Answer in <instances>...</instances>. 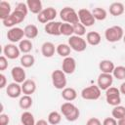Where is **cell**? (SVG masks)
Here are the masks:
<instances>
[{
  "instance_id": "cell-1",
  "label": "cell",
  "mask_w": 125,
  "mask_h": 125,
  "mask_svg": "<svg viewBox=\"0 0 125 125\" xmlns=\"http://www.w3.org/2000/svg\"><path fill=\"white\" fill-rule=\"evenodd\" d=\"M28 12V8L26 3L23 2H20L17 4L15 10L12 12V14L4 21H2V23L4 26L6 27H15V25L22 22L27 15Z\"/></svg>"
},
{
  "instance_id": "cell-2",
  "label": "cell",
  "mask_w": 125,
  "mask_h": 125,
  "mask_svg": "<svg viewBox=\"0 0 125 125\" xmlns=\"http://www.w3.org/2000/svg\"><path fill=\"white\" fill-rule=\"evenodd\" d=\"M61 112L67 121L73 122L79 118L80 111L78 107L71 102H65L61 105Z\"/></svg>"
},
{
  "instance_id": "cell-3",
  "label": "cell",
  "mask_w": 125,
  "mask_h": 125,
  "mask_svg": "<svg viewBox=\"0 0 125 125\" xmlns=\"http://www.w3.org/2000/svg\"><path fill=\"white\" fill-rule=\"evenodd\" d=\"M124 36V31L123 28L119 25H113L105 29L104 31V37L108 42L114 43L118 42L121 39H123Z\"/></svg>"
},
{
  "instance_id": "cell-4",
  "label": "cell",
  "mask_w": 125,
  "mask_h": 125,
  "mask_svg": "<svg viewBox=\"0 0 125 125\" xmlns=\"http://www.w3.org/2000/svg\"><path fill=\"white\" fill-rule=\"evenodd\" d=\"M60 18L63 22H67L70 24H74L79 22L78 14L71 7H64L60 12Z\"/></svg>"
},
{
  "instance_id": "cell-5",
  "label": "cell",
  "mask_w": 125,
  "mask_h": 125,
  "mask_svg": "<svg viewBox=\"0 0 125 125\" xmlns=\"http://www.w3.org/2000/svg\"><path fill=\"white\" fill-rule=\"evenodd\" d=\"M53 86L58 90H63L66 87V76L65 73L61 69H56L51 74Z\"/></svg>"
},
{
  "instance_id": "cell-6",
  "label": "cell",
  "mask_w": 125,
  "mask_h": 125,
  "mask_svg": "<svg viewBox=\"0 0 125 125\" xmlns=\"http://www.w3.org/2000/svg\"><path fill=\"white\" fill-rule=\"evenodd\" d=\"M120 91L116 87H109L107 90H105V100L106 103L112 106L119 105L121 103V97H120Z\"/></svg>"
},
{
  "instance_id": "cell-7",
  "label": "cell",
  "mask_w": 125,
  "mask_h": 125,
  "mask_svg": "<svg viewBox=\"0 0 125 125\" xmlns=\"http://www.w3.org/2000/svg\"><path fill=\"white\" fill-rule=\"evenodd\" d=\"M102 90L98 87V85H91L88 87H85L81 91V97L84 100L88 101H96L101 97Z\"/></svg>"
},
{
  "instance_id": "cell-8",
  "label": "cell",
  "mask_w": 125,
  "mask_h": 125,
  "mask_svg": "<svg viewBox=\"0 0 125 125\" xmlns=\"http://www.w3.org/2000/svg\"><path fill=\"white\" fill-rule=\"evenodd\" d=\"M57 17V11L53 7H48L43 9L38 15H37V20L41 23H48L50 21H54L55 18Z\"/></svg>"
},
{
  "instance_id": "cell-9",
  "label": "cell",
  "mask_w": 125,
  "mask_h": 125,
  "mask_svg": "<svg viewBox=\"0 0 125 125\" xmlns=\"http://www.w3.org/2000/svg\"><path fill=\"white\" fill-rule=\"evenodd\" d=\"M68 45L71 50H74L75 52H83L87 48L86 40L77 35H72L68 38Z\"/></svg>"
},
{
  "instance_id": "cell-10",
  "label": "cell",
  "mask_w": 125,
  "mask_h": 125,
  "mask_svg": "<svg viewBox=\"0 0 125 125\" xmlns=\"http://www.w3.org/2000/svg\"><path fill=\"white\" fill-rule=\"evenodd\" d=\"M77 14H78L79 22H81L86 27L92 26L95 23V21H96L92 12L89 11L88 9H80Z\"/></svg>"
},
{
  "instance_id": "cell-11",
  "label": "cell",
  "mask_w": 125,
  "mask_h": 125,
  "mask_svg": "<svg viewBox=\"0 0 125 125\" xmlns=\"http://www.w3.org/2000/svg\"><path fill=\"white\" fill-rule=\"evenodd\" d=\"M23 36H24L23 29L21 28V27H18V26H15V27L10 28L8 30V32H7V38L13 44L14 43H17V42H21L22 40Z\"/></svg>"
},
{
  "instance_id": "cell-12",
  "label": "cell",
  "mask_w": 125,
  "mask_h": 125,
  "mask_svg": "<svg viewBox=\"0 0 125 125\" xmlns=\"http://www.w3.org/2000/svg\"><path fill=\"white\" fill-rule=\"evenodd\" d=\"M113 83V76L112 74H108V73H102L98 76V80H97V85L101 90H107L109 87H111Z\"/></svg>"
},
{
  "instance_id": "cell-13",
  "label": "cell",
  "mask_w": 125,
  "mask_h": 125,
  "mask_svg": "<svg viewBox=\"0 0 125 125\" xmlns=\"http://www.w3.org/2000/svg\"><path fill=\"white\" fill-rule=\"evenodd\" d=\"M3 54L7 59L10 60H15L17 58L20 57L21 51L19 49V46H16L15 44L11 43V44H7L4 46L3 48Z\"/></svg>"
},
{
  "instance_id": "cell-14",
  "label": "cell",
  "mask_w": 125,
  "mask_h": 125,
  "mask_svg": "<svg viewBox=\"0 0 125 125\" xmlns=\"http://www.w3.org/2000/svg\"><path fill=\"white\" fill-rule=\"evenodd\" d=\"M11 75H12L14 82L19 83V84H21V83L22 84L26 80L25 70L22 66H14L11 70Z\"/></svg>"
},
{
  "instance_id": "cell-15",
  "label": "cell",
  "mask_w": 125,
  "mask_h": 125,
  "mask_svg": "<svg viewBox=\"0 0 125 125\" xmlns=\"http://www.w3.org/2000/svg\"><path fill=\"white\" fill-rule=\"evenodd\" d=\"M76 69V61L72 57L64 58L62 63V70L65 74H72Z\"/></svg>"
},
{
  "instance_id": "cell-16",
  "label": "cell",
  "mask_w": 125,
  "mask_h": 125,
  "mask_svg": "<svg viewBox=\"0 0 125 125\" xmlns=\"http://www.w3.org/2000/svg\"><path fill=\"white\" fill-rule=\"evenodd\" d=\"M61 25H62L61 21H50L45 24L44 30L49 35L59 36V35H61Z\"/></svg>"
},
{
  "instance_id": "cell-17",
  "label": "cell",
  "mask_w": 125,
  "mask_h": 125,
  "mask_svg": "<svg viewBox=\"0 0 125 125\" xmlns=\"http://www.w3.org/2000/svg\"><path fill=\"white\" fill-rule=\"evenodd\" d=\"M6 93L8 95V97L12 98V99H16V98H19L21 96V94L22 93V90H21V85H20L19 83H16V82H12L10 83L7 88H6Z\"/></svg>"
},
{
  "instance_id": "cell-18",
  "label": "cell",
  "mask_w": 125,
  "mask_h": 125,
  "mask_svg": "<svg viewBox=\"0 0 125 125\" xmlns=\"http://www.w3.org/2000/svg\"><path fill=\"white\" fill-rule=\"evenodd\" d=\"M41 53L45 58H52L56 53V47L52 42H44L41 46Z\"/></svg>"
},
{
  "instance_id": "cell-19",
  "label": "cell",
  "mask_w": 125,
  "mask_h": 125,
  "mask_svg": "<svg viewBox=\"0 0 125 125\" xmlns=\"http://www.w3.org/2000/svg\"><path fill=\"white\" fill-rule=\"evenodd\" d=\"M21 90L24 95L31 96L36 91V83L32 79H26L21 84Z\"/></svg>"
},
{
  "instance_id": "cell-20",
  "label": "cell",
  "mask_w": 125,
  "mask_h": 125,
  "mask_svg": "<svg viewBox=\"0 0 125 125\" xmlns=\"http://www.w3.org/2000/svg\"><path fill=\"white\" fill-rule=\"evenodd\" d=\"M99 68H100V70H101L102 73L112 74V72H113V70L115 68V65L109 60H103L99 63Z\"/></svg>"
},
{
  "instance_id": "cell-21",
  "label": "cell",
  "mask_w": 125,
  "mask_h": 125,
  "mask_svg": "<svg viewBox=\"0 0 125 125\" xmlns=\"http://www.w3.org/2000/svg\"><path fill=\"white\" fill-rule=\"evenodd\" d=\"M102 37L101 34L97 31H90L86 34V42L91 46H97L101 43Z\"/></svg>"
},
{
  "instance_id": "cell-22",
  "label": "cell",
  "mask_w": 125,
  "mask_h": 125,
  "mask_svg": "<svg viewBox=\"0 0 125 125\" xmlns=\"http://www.w3.org/2000/svg\"><path fill=\"white\" fill-rule=\"evenodd\" d=\"M28 11H30L32 14L38 15L43 9H42V2L40 0H27L26 2Z\"/></svg>"
},
{
  "instance_id": "cell-23",
  "label": "cell",
  "mask_w": 125,
  "mask_h": 125,
  "mask_svg": "<svg viewBox=\"0 0 125 125\" xmlns=\"http://www.w3.org/2000/svg\"><path fill=\"white\" fill-rule=\"evenodd\" d=\"M62 97L66 102H72L77 98V92L71 87H65L62 91Z\"/></svg>"
},
{
  "instance_id": "cell-24",
  "label": "cell",
  "mask_w": 125,
  "mask_h": 125,
  "mask_svg": "<svg viewBox=\"0 0 125 125\" xmlns=\"http://www.w3.org/2000/svg\"><path fill=\"white\" fill-rule=\"evenodd\" d=\"M109 13L114 17L121 16L124 13V5L121 2H113L109 6Z\"/></svg>"
},
{
  "instance_id": "cell-25",
  "label": "cell",
  "mask_w": 125,
  "mask_h": 125,
  "mask_svg": "<svg viewBox=\"0 0 125 125\" xmlns=\"http://www.w3.org/2000/svg\"><path fill=\"white\" fill-rule=\"evenodd\" d=\"M11 14H12V11H11L10 3H8L7 1H1L0 2V19L4 21Z\"/></svg>"
},
{
  "instance_id": "cell-26",
  "label": "cell",
  "mask_w": 125,
  "mask_h": 125,
  "mask_svg": "<svg viewBox=\"0 0 125 125\" xmlns=\"http://www.w3.org/2000/svg\"><path fill=\"white\" fill-rule=\"evenodd\" d=\"M23 31H24V36L27 39H29V40L36 38L37 35H38V28L34 24H28V25H26L23 28Z\"/></svg>"
},
{
  "instance_id": "cell-27",
  "label": "cell",
  "mask_w": 125,
  "mask_h": 125,
  "mask_svg": "<svg viewBox=\"0 0 125 125\" xmlns=\"http://www.w3.org/2000/svg\"><path fill=\"white\" fill-rule=\"evenodd\" d=\"M70 51L71 48L69 47L68 44H64V43H61L56 47V52L59 56L62 57V58H67L70 55Z\"/></svg>"
},
{
  "instance_id": "cell-28",
  "label": "cell",
  "mask_w": 125,
  "mask_h": 125,
  "mask_svg": "<svg viewBox=\"0 0 125 125\" xmlns=\"http://www.w3.org/2000/svg\"><path fill=\"white\" fill-rule=\"evenodd\" d=\"M34 62H35V59L30 54H24L21 57V64L23 68H29L33 66Z\"/></svg>"
},
{
  "instance_id": "cell-29",
  "label": "cell",
  "mask_w": 125,
  "mask_h": 125,
  "mask_svg": "<svg viewBox=\"0 0 125 125\" xmlns=\"http://www.w3.org/2000/svg\"><path fill=\"white\" fill-rule=\"evenodd\" d=\"M21 122L22 125H35V119L31 112L24 111L21 115Z\"/></svg>"
},
{
  "instance_id": "cell-30",
  "label": "cell",
  "mask_w": 125,
  "mask_h": 125,
  "mask_svg": "<svg viewBox=\"0 0 125 125\" xmlns=\"http://www.w3.org/2000/svg\"><path fill=\"white\" fill-rule=\"evenodd\" d=\"M33 48L32 42L29 39H22L20 43H19V49L21 51V53L23 54H29V52H31Z\"/></svg>"
},
{
  "instance_id": "cell-31",
  "label": "cell",
  "mask_w": 125,
  "mask_h": 125,
  "mask_svg": "<svg viewBox=\"0 0 125 125\" xmlns=\"http://www.w3.org/2000/svg\"><path fill=\"white\" fill-rule=\"evenodd\" d=\"M111 115L116 120H120V119L124 118L125 117V106L120 105V104L113 106V108L111 110Z\"/></svg>"
},
{
  "instance_id": "cell-32",
  "label": "cell",
  "mask_w": 125,
  "mask_h": 125,
  "mask_svg": "<svg viewBox=\"0 0 125 125\" xmlns=\"http://www.w3.org/2000/svg\"><path fill=\"white\" fill-rule=\"evenodd\" d=\"M32 98L28 95H23L19 101V105L21 109H28L32 105Z\"/></svg>"
},
{
  "instance_id": "cell-33",
  "label": "cell",
  "mask_w": 125,
  "mask_h": 125,
  "mask_svg": "<svg viewBox=\"0 0 125 125\" xmlns=\"http://www.w3.org/2000/svg\"><path fill=\"white\" fill-rule=\"evenodd\" d=\"M92 14H93L95 20H97V21H104L107 17L106 11L104 8H101V7L94 8V10L92 11Z\"/></svg>"
},
{
  "instance_id": "cell-34",
  "label": "cell",
  "mask_w": 125,
  "mask_h": 125,
  "mask_svg": "<svg viewBox=\"0 0 125 125\" xmlns=\"http://www.w3.org/2000/svg\"><path fill=\"white\" fill-rule=\"evenodd\" d=\"M61 34L64 35V36H72L74 34V30H73V25L67 22H62L61 25Z\"/></svg>"
},
{
  "instance_id": "cell-35",
  "label": "cell",
  "mask_w": 125,
  "mask_h": 125,
  "mask_svg": "<svg viewBox=\"0 0 125 125\" xmlns=\"http://www.w3.org/2000/svg\"><path fill=\"white\" fill-rule=\"evenodd\" d=\"M62 120V115L58 111H51L48 115V122L51 125H58Z\"/></svg>"
},
{
  "instance_id": "cell-36",
  "label": "cell",
  "mask_w": 125,
  "mask_h": 125,
  "mask_svg": "<svg viewBox=\"0 0 125 125\" xmlns=\"http://www.w3.org/2000/svg\"><path fill=\"white\" fill-rule=\"evenodd\" d=\"M112 76L113 78H116L118 80H124L125 79V66L123 65L115 66L112 72Z\"/></svg>"
},
{
  "instance_id": "cell-37",
  "label": "cell",
  "mask_w": 125,
  "mask_h": 125,
  "mask_svg": "<svg viewBox=\"0 0 125 125\" xmlns=\"http://www.w3.org/2000/svg\"><path fill=\"white\" fill-rule=\"evenodd\" d=\"M73 25V30H74V35L82 37L86 33V26H84L81 22H77L72 24Z\"/></svg>"
},
{
  "instance_id": "cell-38",
  "label": "cell",
  "mask_w": 125,
  "mask_h": 125,
  "mask_svg": "<svg viewBox=\"0 0 125 125\" xmlns=\"http://www.w3.org/2000/svg\"><path fill=\"white\" fill-rule=\"evenodd\" d=\"M8 67V59L5 56L0 57V70L4 71Z\"/></svg>"
},
{
  "instance_id": "cell-39",
  "label": "cell",
  "mask_w": 125,
  "mask_h": 125,
  "mask_svg": "<svg viewBox=\"0 0 125 125\" xmlns=\"http://www.w3.org/2000/svg\"><path fill=\"white\" fill-rule=\"evenodd\" d=\"M10 122V117L8 114L1 113L0 114V125H8Z\"/></svg>"
},
{
  "instance_id": "cell-40",
  "label": "cell",
  "mask_w": 125,
  "mask_h": 125,
  "mask_svg": "<svg viewBox=\"0 0 125 125\" xmlns=\"http://www.w3.org/2000/svg\"><path fill=\"white\" fill-rule=\"evenodd\" d=\"M103 125H117V121L113 117H106L103 121Z\"/></svg>"
},
{
  "instance_id": "cell-41",
  "label": "cell",
  "mask_w": 125,
  "mask_h": 125,
  "mask_svg": "<svg viewBox=\"0 0 125 125\" xmlns=\"http://www.w3.org/2000/svg\"><path fill=\"white\" fill-rule=\"evenodd\" d=\"M86 125H102V122L100 121V119H98L96 117H92V118L88 119Z\"/></svg>"
},
{
  "instance_id": "cell-42",
  "label": "cell",
  "mask_w": 125,
  "mask_h": 125,
  "mask_svg": "<svg viewBox=\"0 0 125 125\" xmlns=\"http://www.w3.org/2000/svg\"><path fill=\"white\" fill-rule=\"evenodd\" d=\"M6 84H7V78H6V76L3 73H1L0 74V88L1 89L5 88Z\"/></svg>"
},
{
  "instance_id": "cell-43",
  "label": "cell",
  "mask_w": 125,
  "mask_h": 125,
  "mask_svg": "<svg viewBox=\"0 0 125 125\" xmlns=\"http://www.w3.org/2000/svg\"><path fill=\"white\" fill-rule=\"evenodd\" d=\"M35 125H49V122L44 119H39L38 121H36Z\"/></svg>"
},
{
  "instance_id": "cell-44",
  "label": "cell",
  "mask_w": 125,
  "mask_h": 125,
  "mask_svg": "<svg viewBox=\"0 0 125 125\" xmlns=\"http://www.w3.org/2000/svg\"><path fill=\"white\" fill-rule=\"evenodd\" d=\"M119 91H120V93H121V94L125 95V81H124L123 83H121L120 88H119Z\"/></svg>"
},
{
  "instance_id": "cell-45",
  "label": "cell",
  "mask_w": 125,
  "mask_h": 125,
  "mask_svg": "<svg viewBox=\"0 0 125 125\" xmlns=\"http://www.w3.org/2000/svg\"><path fill=\"white\" fill-rule=\"evenodd\" d=\"M117 125H125V117L122 118V119H120V120H118Z\"/></svg>"
},
{
  "instance_id": "cell-46",
  "label": "cell",
  "mask_w": 125,
  "mask_h": 125,
  "mask_svg": "<svg viewBox=\"0 0 125 125\" xmlns=\"http://www.w3.org/2000/svg\"><path fill=\"white\" fill-rule=\"evenodd\" d=\"M123 42H124V44H125V34H124V36H123Z\"/></svg>"
}]
</instances>
